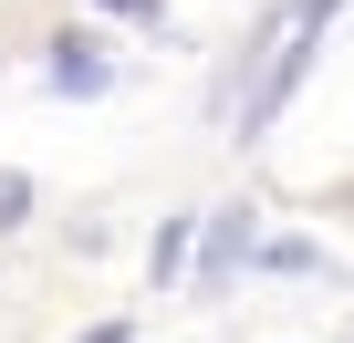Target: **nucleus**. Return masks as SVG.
I'll return each instance as SVG.
<instances>
[{
    "label": "nucleus",
    "instance_id": "7ed1b4c3",
    "mask_svg": "<svg viewBox=\"0 0 354 343\" xmlns=\"http://www.w3.org/2000/svg\"><path fill=\"white\" fill-rule=\"evenodd\" d=\"M104 11H146V0H104Z\"/></svg>",
    "mask_w": 354,
    "mask_h": 343
},
{
    "label": "nucleus",
    "instance_id": "f03ea898",
    "mask_svg": "<svg viewBox=\"0 0 354 343\" xmlns=\"http://www.w3.org/2000/svg\"><path fill=\"white\" fill-rule=\"evenodd\" d=\"M21 208H32V188H21V177H0V229H21Z\"/></svg>",
    "mask_w": 354,
    "mask_h": 343
},
{
    "label": "nucleus",
    "instance_id": "f257e3e1",
    "mask_svg": "<svg viewBox=\"0 0 354 343\" xmlns=\"http://www.w3.org/2000/svg\"><path fill=\"white\" fill-rule=\"evenodd\" d=\"M53 84H63V94H94L104 63H94V52H53Z\"/></svg>",
    "mask_w": 354,
    "mask_h": 343
}]
</instances>
